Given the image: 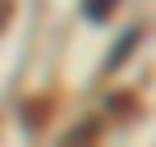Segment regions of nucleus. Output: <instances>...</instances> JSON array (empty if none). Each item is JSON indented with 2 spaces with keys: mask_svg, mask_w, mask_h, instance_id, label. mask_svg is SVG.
I'll use <instances>...</instances> for the list:
<instances>
[{
  "mask_svg": "<svg viewBox=\"0 0 156 147\" xmlns=\"http://www.w3.org/2000/svg\"><path fill=\"white\" fill-rule=\"evenodd\" d=\"M138 37H142V32H138V28H129V32H124V37H119V41H115V51H110V55H106V69H119V64H124V60H129V51H133V46H138Z\"/></svg>",
  "mask_w": 156,
  "mask_h": 147,
  "instance_id": "1",
  "label": "nucleus"
},
{
  "mask_svg": "<svg viewBox=\"0 0 156 147\" xmlns=\"http://www.w3.org/2000/svg\"><path fill=\"white\" fill-rule=\"evenodd\" d=\"M46 115H51V97H37V101L28 97V101H23V124H28V129H41Z\"/></svg>",
  "mask_w": 156,
  "mask_h": 147,
  "instance_id": "2",
  "label": "nucleus"
},
{
  "mask_svg": "<svg viewBox=\"0 0 156 147\" xmlns=\"http://www.w3.org/2000/svg\"><path fill=\"white\" fill-rule=\"evenodd\" d=\"M115 5H119V0H83V14H87L92 23H106V19L115 14Z\"/></svg>",
  "mask_w": 156,
  "mask_h": 147,
  "instance_id": "3",
  "label": "nucleus"
},
{
  "mask_svg": "<svg viewBox=\"0 0 156 147\" xmlns=\"http://www.w3.org/2000/svg\"><path fill=\"white\" fill-rule=\"evenodd\" d=\"M9 14H14V0H0V28L9 23Z\"/></svg>",
  "mask_w": 156,
  "mask_h": 147,
  "instance_id": "4",
  "label": "nucleus"
}]
</instances>
